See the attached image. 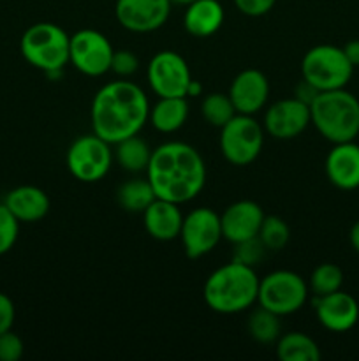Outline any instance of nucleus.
<instances>
[{
  "instance_id": "7c9ffc66",
  "label": "nucleus",
  "mask_w": 359,
  "mask_h": 361,
  "mask_svg": "<svg viewBox=\"0 0 359 361\" xmlns=\"http://www.w3.org/2000/svg\"><path fill=\"white\" fill-rule=\"evenodd\" d=\"M234 261H239L243 264H248V267H256V264L260 263V259L266 254V247L260 242L259 236L256 238L245 240V242L234 243Z\"/></svg>"
},
{
  "instance_id": "6ab92c4d",
  "label": "nucleus",
  "mask_w": 359,
  "mask_h": 361,
  "mask_svg": "<svg viewBox=\"0 0 359 361\" xmlns=\"http://www.w3.org/2000/svg\"><path fill=\"white\" fill-rule=\"evenodd\" d=\"M144 229L151 238L158 242H171L178 238L183 224V214L180 204L157 197L143 212Z\"/></svg>"
},
{
  "instance_id": "c756f323",
  "label": "nucleus",
  "mask_w": 359,
  "mask_h": 361,
  "mask_svg": "<svg viewBox=\"0 0 359 361\" xmlns=\"http://www.w3.org/2000/svg\"><path fill=\"white\" fill-rule=\"evenodd\" d=\"M18 224L13 214L6 204H0V256L9 252L18 240Z\"/></svg>"
},
{
  "instance_id": "7ed1b4c3",
  "label": "nucleus",
  "mask_w": 359,
  "mask_h": 361,
  "mask_svg": "<svg viewBox=\"0 0 359 361\" xmlns=\"http://www.w3.org/2000/svg\"><path fill=\"white\" fill-rule=\"evenodd\" d=\"M259 279L248 264L231 261L208 277L203 296L206 305L218 314H238L257 302Z\"/></svg>"
},
{
  "instance_id": "ea45409f",
  "label": "nucleus",
  "mask_w": 359,
  "mask_h": 361,
  "mask_svg": "<svg viewBox=\"0 0 359 361\" xmlns=\"http://www.w3.org/2000/svg\"><path fill=\"white\" fill-rule=\"evenodd\" d=\"M196 0H171V4H178V6H190Z\"/></svg>"
},
{
  "instance_id": "412c9836",
  "label": "nucleus",
  "mask_w": 359,
  "mask_h": 361,
  "mask_svg": "<svg viewBox=\"0 0 359 361\" xmlns=\"http://www.w3.org/2000/svg\"><path fill=\"white\" fill-rule=\"evenodd\" d=\"M183 23L194 37H210L224 23V7L218 0H196L187 6Z\"/></svg>"
},
{
  "instance_id": "473e14b6",
  "label": "nucleus",
  "mask_w": 359,
  "mask_h": 361,
  "mask_svg": "<svg viewBox=\"0 0 359 361\" xmlns=\"http://www.w3.org/2000/svg\"><path fill=\"white\" fill-rule=\"evenodd\" d=\"M23 341L13 331L0 334V361H18L23 356Z\"/></svg>"
},
{
  "instance_id": "4be33fe9",
  "label": "nucleus",
  "mask_w": 359,
  "mask_h": 361,
  "mask_svg": "<svg viewBox=\"0 0 359 361\" xmlns=\"http://www.w3.org/2000/svg\"><path fill=\"white\" fill-rule=\"evenodd\" d=\"M187 116H189V104L185 97H160L150 113L151 126L164 134L182 129L183 123L187 122Z\"/></svg>"
},
{
  "instance_id": "393cba45",
  "label": "nucleus",
  "mask_w": 359,
  "mask_h": 361,
  "mask_svg": "<svg viewBox=\"0 0 359 361\" xmlns=\"http://www.w3.org/2000/svg\"><path fill=\"white\" fill-rule=\"evenodd\" d=\"M157 200L151 183L146 180H129L118 189V203L123 210L143 214L153 201Z\"/></svg>"
},
{
  "instance_id": "dca6fc26",
  "label": "nucleus",
  "mask_w": 359,
  "mask_h": 361,
  "mask_svg": "<svg viewBox=\"0 0 359 361\" xmlns=\"http://www.w3.org/2000/svg\"><path fill=\"white\" fill-rule=\"evenodd\" d=\"M313 307H315L319 323L334 334L352 330L359 319V305L355 298L340 289L331 295L317 296Z\"/></svg>"
},
{
  "instance_id": "a878e982",
  "label": "nucleus",
  "mask_w": 359,
  "mask_h": 361,
  "mask_svg": "<svg viewBox=\"0 0 359 361\" xmlns=\"http://www.w3.org/2000/svg\"><path fill=\"white\" fill-rule=\"evenodd\" d=\"M280 330V316H277V314L271 312V310L263 309V307H260L259 310H256L248 319L250 335H252L257 342H260V344H271V342L278 341Z\"/></svg>"
},
{
  "instance_id": "ddd939ff",
  "label": "nucleus",
  "mask_w": 359,
  "mask_h": 361,
  "mask_svg": "<svg viewBox=\"0 0 359 361\" xmlns=\"http://www.w3.org/2000/svg\"><path fill=\"white\" fill-rule=\"evenodd\" d=\"M171 6V0H116L115 14L123 28L146 34L164 27Z\"/></svg>"
},
{
  "instance_id": "58836bf2",
  "label": "nucleus",
  "mask_w": 359,
  "mask_h": 361,
  "mask_svg": "<svg viewBox=\"0 0 359 361\" xmlns=\"http://www.w3.org/2000/svg\"><path fill=\"white\" fill-rule=\"evenodd\" d=\"M201 94H203V85L192 78L189 83V88H187V95H190V97H197V95Z\"/></svg>"
},
{
  "instance_id": "5701e85b",
  "label": "nucleus",
  "mask_w": 359,
  "mask_h": 361,
  "mask_svg": "<svg viewBox=\"0 0 359 361\" xmlns=\"http://www.w3.org/2000/svg\"><path fill=\"white\" fill-rule=\"evenodd\" d=\"M277 356L282 361H317L320 360V349L308 335L291 331L278 338Z\"/></svg>"
},
{
  "instance_id": "0eeeda50",
  "label": "nucleus",
  "mask_w": 359,
  "mask_h": 361,
  "mask_svg": "<svg viewBox=\"0 0 359 361\" xmlns=\"http://www.w3.org/2000/svg\"><path fill=\"white\" fill-rule=\"evenodd\" d=\"M308 300V286L301 275L278 270L259 281L257 302L277 316H289L301 309Z\"/></svg>"
},
{
  "instance_id": "f8f14e48",
  "label": "nucleus",
  "mask_w": 359,
  "mask_h": 361,
  "mask_svg": "<svg viewBox=\"0 0 359 361\" xmlns=\"http://www.w3.org/2000/svg\"><path fill=\"white\" fill-rule=\"evenodd\" d=\"M180 238L189 259H199L206 256L222 238L220 215L210 208H196L187 217H183Z\"/></svg>"
},
{
  "instance_id": "f704fd0d",
  "label": "nucleus",
  "mask_w": 359,
  "mask_h": 361,
  "mask_svg": "<svg viewBox=\"0 0 359 361\" xmlns=\"http://www.w3.org/2000/svg\"><path fill=\"white\" fill-rule=\"evenodd\" d=\"M14 317H16V310H14L13 300L0 293V334L9 331L13 328Z\"/></svg>"
},
{
  "instance_id": "4468645a",
  "label": "nucleus",
  "mask_w": 359,
  "mask_h": 361,
  "mask_svg": "<svg viewBox=\"0 0 359 361\" xmlns=\"http://www.w3.org/2000/svg\"><path fill=\"white\" fill-rule=\"evenodd\" d=\"M312 123L310 106L296 97L282 99L267 108L264 115V129L277 140H292Z\"/></svg>"
},
{
  "instance_id": "9b49d317",
  "label": "nucleus",
  "mask_w": 359,
  "mask_h": 361,
  "mask_svg": "<svg viewBox=\"0 0 359 361\" xmlns=\"http://www.w3.org/2000/svg\"><path fill=\"white\" fill-rule=\"evenodd\" d=\"M192 74L176 51H158L148 63V83L158 97H187Z\"/></svg>"
},
{
  "instance_id": "39448f33",
  "label": "nucleus",
  "mask_w": 359,
  "mask_h": 361,
  "mask_svg": "<svg viewBox=\"0 0 359 361\" xmlns=\"http://www.w3.org/2000/svg\"><path fill=\"white\" fill-rule=\"evenodd\" d=\"M21 55L30 66L48 73L63 71L69 62L70 35L55 23H35L23 34Z\"/></svg>"
},
{
  "instance_id": "72a5a7b5",
  "label": "nucleus",
  "mask_w": 359,
  "mask_h": 361,
  "mask_svg": "<svg viewBox=\"0 0 359 361\" xmlns=\"http://www.w3.org/2000/svg\"><path fill=\"white\" fill-rule=\"evenodd\" d=\"M275 2H277V0H234L239 13L252 18L263 16V14L270 13V11L273 9Z\"/></svg>"
},
{
  "instance_id": "4c0bfd02",
  "label": "nucleus",
  "mask_w": 359,
  "mask_h": 361,
  "mask_svg": "<svg viewBox=\"0 0 359 361\" xmlns=\"http://www.w3.org/2000/svg\"><path fill=\"white\" fill-rule=\"evenodd\" d=\"M348 240H351V245L355 252L359 254V221L355 222L351 228V233H348Z\"/></svg>"
},
{
  "instance_id": "2f4dec72",
  "label": "nucleus",
  "mask_w": 359,
  "mask_h": 361,
  "mask_svg": "<svg viewBox=\"0 0 359 361\" xmlns=\"http://www.w3.org/2000/svg\"><path fill=\"white\" fill-rule=\"evenodd\" d=\"M137 67H139V59L132 51H129V49H118V51L113 53L111 71L115 74H118V76H132L137 71Z\"/></svg>"
},
{
  "instance_id": "9d476101",
  "label": "nucleus",
  "mask_w": 359,
  "mask_h": 361,
  "mask_svg": "<svg viewBox=\"0 0 359 361\" xmlns=\"http://www.w3.org/2000/svg\"><path fill=\"white\" fill-rule=\"evenodd\" d=\"M113 53L111 42L101 32L84 28L70 35L69 62L87 76H102L111 71Z\"/></svg>"
},
{
  "instance_id": "f03ea898",
  "label": "nucleus",
  "mask_w": 359,
  "mask_h": 361,
  "mask_svg": "<svg viewBox=\"0 0 359 361\" xmlns=\"http://www.w3.org/2000/svg\"><path fill=\"white\" fill-rule=\"evenodd\" d=\"M90 115L94 133L109 145H116L143 129L150 106L146 94L136 83L118 80L95 94Z\"/></svg>"
},
{
  "instance_id": "2eb2a0df",
  "label": "nucleus",
  "mask_w": 359,
  "mask_h": 361,
  "mask_svg": "<svg viewBox=\"0 0 359 361\" xmlns=\"http://www.w3.org/2000/svg\"><path fill=\"white\" fill-rule=\"evenodd\" d=\"M263 208L248 200L236 201L229 204L220 217L222 236L231 243L245 242L259 235L260 224L264 221Z\"/></svg>"
},
{
  "instance_id": "423d86ee",
  "label": "nucleus",
  "mask_w": 359,
  "mask_h": 361,
  "mask_svg": "<svg viewBox=\"0 0 359 361\" xmlns=\"http://www.w3.org/2000/svg\"><path fill=\"white\" fill-rule=\"evenodd\" d=\"M354 66L345 56L344 48L331 44H319L308 49L303 56V80L310 81L320 92L345 88L351 81Z\"/></svg>"
},
{
  "instance_id": "bb28decb",
  "label": "nucleus",
  "mask_w": 359,
  "mask_h": 361,
  "mask_svg": "<svg viewBox=\"0 0 359 361\" xmlns=\"http://www.w3.org/2000/svg\"><path fill=\"white\" fill-rule=\"evenodd\" d=\"M344 271L334 263H322L310 275V291L315 296H326L341 289Z\"/></svg>"
},
{
  "instance_id": "cd10ccee",
  "label": "nucleus",
  "mask_w": 359,
  "mask_h": 361,
  "mask_svg": "<svg viewBox=\"0 0 359 361\" xmlns=\"http://www.w3.org/2000/svg\"><path fill=\"white\" fill-rule=\"evenodd\" d=\"M201 113H203L204 120L208 123L222 129L238 111H236L234 104H232L229 95L215 92V94H210L204 97L203 104H201Z\"/></svg>"
},
{
  "instance_id": "b1692460",
  "label": "nucleus",
  "mask_w": 359,
  "mask_h": 361,
  "mask_svg": "<svg viewBox=\"0 0 359 361\" xmlns=\"http://www.w3.org/2000/svg\"><path fill=\"white\" fill-rule=\"evenodd\" d=\"M115 157L123 169L130 173H139L146 171L148 162H150L151 157V150L136 134V136H130L116 143Z\"/></svg>"
},
{
  "instance_id": "f3484780",
  "label": "nucleus",
  "mask_w": 359,
  "mask_h": 361,
  "mask_svg": "<svg viewBox=\"0 0 359 361\" xmlns=\"http://www.w3.org/2000/svg\"><path fill=\"white\" fill-rule=\"evenodd\" d=\"M229 97L236 111L241 115H253L260 111L270 97V83L264 73L257 69H245L232 80Z\"/></svg>"
},
{
  "instance_id": "a211bd4d",
  "label": "nucleus",
  "mask_w": 359,
  "mask_h": 361,
  "mask_svg": "<svg viewBox=\"0 0 359 361\" xmlns=\"http://www.w3.org/2000/svg\"><path fill=\"white\" fill-rule=\"evenodd\" d=\"M326 175L334 187L354 190L359 187V145L354 141L334 143L326 157Z\"/></svg>"
},
{
  "instance_id": "20e7f679",
  "label": "nucleus",
  "mask_w": 359,
  "mask_h": 361,
  "mask_svg": "<svg viewBox=\"0 0 359 361\" xmlns=\"http://www.w3.org/2000/svg\"><path fill=\"white\" fill-rule=\"evenodd\" d=\"M310 120L331 143L354 141L359 134V101L345 88L320 92L310 104Z\"/></svg>"
},
{
  "instance_id": "f257e3e1",
  "label": "nucleus",
  "mask_w": 359,
  "mask_h": 361,
  "mask_svg": "<svg viewBox=\"0 0 359 361\" xmlns=\"http://www.w3.org/2000/svg\"><path fill=\"white\" fill-rule=\"evenodd\" d=\"M148 182L155 196L171 203H189L206 183V166L199 152L182 141H168L151 152Z\"/></svg>"
},
{
  "instance_id": "aec40b11",
  "label": "nucleus",
  "mask_w": 359,
  "mask_h": 361,
  "mask_svg": "<svg viewBox=\"0 0 359 361\" xmlns=\"http://www.w3.org/2000/svg\"><path fill=\"white\" fill-rule=\"evenodd\" d=\"M18 222H37L49 212V197L39 187L21 185L11 190L4 201Z\"/></svg>"
},
{
  "instance_id": "e433bc0d",
  "label": "nucleus",
  "mask_w": 359,
  "mask_h": 361,
  "mask_svg": "<svg viewBox=\"0 0 359 361\" xmlns=\"http://www.w3.org/2000/svg\"><path fill=\"white\" fill-rule=\"evenodd\" d=\"M344 53L348 59V62L354 67L359 66V39H354V41H348L347 44L344 46Z\"/></svg>"
},
{
  "instance_id": "c9c22d12",
  "label": "nucleus",
  "mask_w": 359,
  "mask_h": 361,
  "mask_svg": "<svg viewBox=\"0 0 359 361\" xmlns=\"http://www.w3.org/2000/svg\"><path fill=\"white\" fill-rule=\"evenodd\" d=\"M319 94H320L319 88H315L312 83H310V81H306V80H303L301 83L296 87V99L301 102H305V104H308V106L315 101L317 95Z\"/></svg>"
},
{
  "instance_id": "c85d7f7f",
  "label": "nucleus",
  "mask_w": 359,
  "mask_h": 361,
  "mask_svg": "<svg viewBox=\"0 0 359 361\" xmlns=\"http://www.w3.org/2000/svg\"><path fill=\"white\" fill-rule=\"evenodd\" d=\"M257 236L267 250H282L289 243L291 229L285 224L284 219L277 217V215H267V217H264Z\"/></svg>"
},
{
  "instance_id": "6e6552de",
  "label": "nucleus",
  "mask_w": 359,
  "mask_h": 361,
  "mask_svg": "<svg viewBox=\"0 0 359 361\" xmlns=\"http://www.w3.org/2000/svg\"><path fill=\"white\" fill-rule=\"evenodd\" d=\"M264 145V130L252 115L236 113L220 134V150L232 166H248L259 157Z\"/></svg>"
},
{
  "instance_id": "1a4fd4ad",
  "label": "nucleus",
  "mask_w": 359,
  "mask_h": 361,
  "mask_svg": "<svg viewBox=\"0 0 359 361\" xmlns=\"http://www.w3.org/2000/svg\"><path fill=\"white\" fill-rule=\"evenodd\" d=\"M111 145L95 133L77 137L67 150V168L70 175L84 183L104 178L111 169Z\"/></svg>"
}]
</instances>
